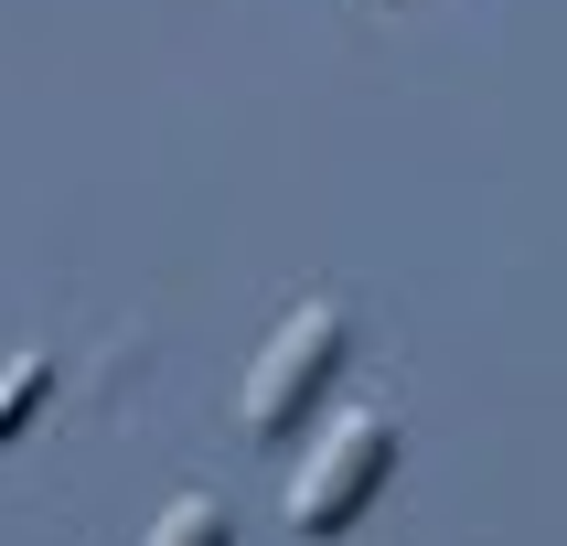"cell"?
<instances>
[{
	"label": "cell",
	"mask_w": 567,
	"mask_h": 546,
	"mask_svg": "<svg viewBox=\"0 0 567 546\" xmlns=\"http://www.w3.org/2000/svg\"><path fill=\"white\" fill-rule=\"evenodd\" d=\"M225 536H236V525H225V504H215V493H183V504L151 525V546H225Z\"/></svg>",
	"instance_id": "277c9868"
},
{
	"label": "cell",
	"mask_w": 567,
	"mask_h": 546,
	"mask_svg": "<svg viewBox=\"0 0 567 546\" xmlns=\"http://www.w3.org/2000/svg\"><path fill=\"white\" fill-rule=\"evenodd\" d=\"M43 396H54V353H11L0 364V440H22Z\"/></svg>",
	"instance_id": "3957f363"
},
{
	"label": "cell",
	"mask_w": 567,
	"mask_h": 546,
	"mask_svg": "<svg viewBox=\"0 0 567 546\" xmlns=\"http://www.w3.org/2000/svg\"><path fill=\"white\" fill-rule=\"evenodd\" d=\"M385 472H396V418H385V408H343L311 440L300 482H289V525H300V536H343L353 514L375 504Z\"/></svg>",
	"instance_id": "6da1fadb"
},
{
	"label": "cell",
	"mask_w": 567,
	"mask_h": 546,
	"mask_svg": "<svg viewBox=\"0 0 567 546\" xmlns=\"http://www.w3.org/2000/svg\"><path fill=\"white\" fill-rule=\"evenodd\" d=\"M343 343H353V321L332 311V300H311V311L279 321V343L257 353V375H247V429L257 440L289 429V418H311V396L343 375Z\"/></svg>",
	"instance_id": "7a4b0ae2"
}]
</instances>
